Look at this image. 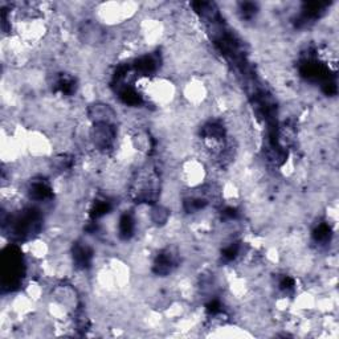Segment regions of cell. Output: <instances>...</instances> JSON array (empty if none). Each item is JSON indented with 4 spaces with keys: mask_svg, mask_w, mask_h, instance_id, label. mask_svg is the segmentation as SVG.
<instances>
[{
    "mask_svg": "<svg viewBox=\"0 0 339 339\" xmlns=\"http://www.w3.org/2000/svg\"><path fill=\"white\" fill-rule=\"evenodd\" d=\"M89 115L96 123H110V125L113 122V118L115 117L113 109L107 105H102V103L93 105L89 109Z\"/></svg>",
    "mask_w": 339,
    "mask_h": 339,
    "instance_id": "6da1fadb",
    "label": "cell"
},
{
    "mask_svg": "<svg viewBox=\"0 0 339 339\" xmlns=\"http://www.w3.org/2000/svg\"><path fill=\"white\" fill-rule=\"evenodd\" d=\"M80 34L84 36V40L90 43V44L100 43L103 39L102 30L98 26H96V24H85L82 27V30L80 31Z\"/></svg>",
    "mask_w": 339,
    "mask_h": 339,
    "instance_id": "7a4b0ae2",
    "label": "cell"
},
{
    "mask_svg": "<svg viewBox=\"0 0 339 339\" xmlns=\"http://www.w3.org/2000/svg\"><path fill=\"white\" fill-rule=\"evenodd\" d=\"M134 231V220L129 215H123L119 220V233L122 237L129 239L133 235Z\"/></svg>",
    "mask_w": 339,
    "mask_h": 339,
    "instance_id": "3957f363",
    "label": "cell"
},
{
    "mask_svg": "<svg viewBox=\"0 0 339 339\" xmlns=\"http://www.w3.org/2000/svg\"><path fill=\"white\" fill-rule=\"evenodd\" d=\"M167 218H168V214H167V210L162 208V207H156L154 208L151 212V220L156 224H163V223H166Z\"/></svg>",
    "mask_w": 339,
    "mask_h": 339,
    "instance_id": "277c9868",
    "label": "cell"
}]
</instances>
